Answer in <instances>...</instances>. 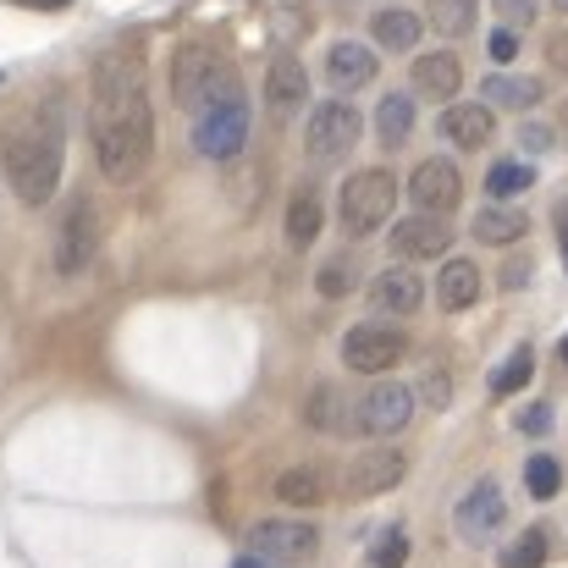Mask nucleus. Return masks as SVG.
<instances>
[{"mask_svg": "<svg viewBox=\"0 0 568 568\" xmlns=\"http://www.w3.org/2000/svg\"><path fill=\"white\" fill-rule=\"evenodd\" d=\"M89 139L105 183L128 189L144 178L155 155V111H150V78H144V44L122 39L94 61V100H89Z\"/></svg>", "mask_w": 568, "mask_h": 568, "instance_id": "obj_1", "label": "nucleus"}, {"mask_svg": "<svg viewBox=\"0 0 568 568\" xmlns=\"http://www.w3.org/2000/svg\"><path fill=\"white\" fill-rule=\"evenodd\" d=\"M0 166H6V183L22 204H50L55 183H61V166H67V128H61V100H44L22 116V128L6 139L0 150Z\"/></svg>", "mask_w": 568, "mask_h": 568, "instance_id": "obj_2", "label": "nucleus"}, {"mask_svg": "<svg viewBox=\"0 0 568 568\" xmlns=\"http://www.w3.org/2000/svg\"><path fill=\"white\" fill-rule=\"evenodd\" d=\"M172 94H178V105L183 111H210V105H226V100H237L243 94V83H237V67L215 50V44H204V39H183L178 50H172Z\"/></svg>", "mask_w": 568, "mask_h": 568, "instance_id": "obj_3", "label": "nucleus"}, {"mask_svg": "<svg viewBox=\"0 0 568 568\" xmlns=\"http://www.w3.org/2000/svg\"><path fill=\"white\" fill-rule=\"evenodd\" d=\"M397 210V178L386 166H365L343 183V232L348 237H371L386 226V215Z\"/></svg>", "mask_w": 568, "mask_h": 568, "instance_id": "obj_4", "label": "nucleus"}, {"mask_svg": "<svg viewBox=\"0 0 568 568\" xmlns=\"http://www.w3.org/2000/svg\"><path fill=\"white\" fill-rule=\"evenodd\" d=\"M243 144H248V100H243V94L193 116V150H199V155L232 161V155H243Z\"/></svg>", "mask_w": 568, "mask_h": 568, "instance_id": "obj_5", "label": "nucleus"}, {"mask_svg": "<svg viewBox=\"0 0 568 568\" xmlns=\"http://www.w3.org/2000/svg\"><path fill=\"white\" fill-rule=\"evenodd\" d=\"M359 111L348 105V100H326V105H315L310 111V128H304V150H310V161H343L354 144H359Z\"/></svg>", "mask_w": 568, "mask_h": 568, "instance_id": "obj_6", "label": "nucleus"}, {"mask_svg": "<svg viewBox=\"0 0 568 568\" xmlns=\"http://www.w3.org/2000/svg\"><path fill=\"white\" fill-rule=\"evenodd\" d=\"M403 354H408V337H403L397 326H376V321H365V326H354V332L343 337V365H348V371H359V376H381V371H392Z\"/></svg>", "mask_w": 568, "mask_h": 568, "instance_id": "obj_7", "label": "nucleus"}, {"mask_svg": "<svg viewBox=\"0 0 568 568\" xmlns=\"http://www.w3.org/2000/svg\"><path fill=\"white\" fill-rule=\"evenodd\" d=\"M248 552H260L271 564H310L321 552V530L304 519H265L248 530Z\"/></svg>", "mask_w": 568, "mask_h": 568, "instance_id": "obj_8", "label": "nucleus"}, {"mask_svg": "<svg viewBox=\"0 0 568 568\" xmlns=\"http://www.w3.org/2000/svg\"><path fill=\"white\" fill-rule=\"evenodd\" d=\"M408 419H414V386H403V381L371 386V392L359 397V408H354V425H359L365 436H397Z\"/></svg>", "mask_w": 568, "mask_h": 568, "instance_id": "obj_9", "label": "nucleus"}, {"mask_svg": "<svg viewBox=\"0 0 568 568\" xmlns=\"http://www.w3.org/2000/svg\"><path fill=\"white\" fill-rule=\"evenodd\" d=\"M503 519H508V503H503V486H497V480H475V486L464 491L458 514H453L458 541H469V547H486V541L503 530Z\"/></svg>", "mask_w": 568, "mask_h": 568, "instance_id": "obj_10", "label": "nucleus"}, {"mask_svg": "<svg viewBox=\"0 0 568 568\" xmlns=\"http://www.w3.org/2000/svg\"><path fill=\"white\" fill-rule=\"evenodd\" d=\"M408 199H414L419 210H430V215L458 210V199H464V178H458V166H453L447 155L419 161V166H414V178H408Z\"/></svg>", "mask_w": 568, "mask_h": 568, "instance_id": "obj_11", "label": "nucleus"}, {"mask_svg": "<svg viewBox=\"0 0 568 568\" xmlns=\"http://www.w3.org/2000/svg\"><path fill=\"white\" fill-rule=\"evenodd\" d=\"M403 475H408V458H403L397 447H371V453H359V458L348 464V497H354V503L381 497V491H392Z\"/></svg>", "mask_w": 568, "mask_h": 568, "instance_id": "obj_12", "label": "nucleus"}, {"mask_svg": "<svg viewBox=\"0 0 568 568\" xmlns=\"http://www.w3.org/2000/svg\"><path fill=\"white\" fill-rule=\"evenodd\" d=\"M89 260H94V215H89V199L78 193L72 210L61 215V232H55V271L72 276V271H83Z\"/></svg>", "mask_w": 568, "mask_h": 568, "instance_id": "obj_13", "label": "nucleus"}, {"mask_svg": "<svg viewBox=\"0 0 568 568\" xmlns=\"http://www.w3.org/2000/svg\"><path fill=\"white\" fill-rule=\"evenodd\" d=\"M447 248H453V226H447L442 215H430V210L392 226V254H397V260H436V254H447Z\"/></svg>", "mask_w": 568, "mask_h": 568, "instance_id": "obj_14", "label": "nucleus"}, {"mask_svg": "<svg viewBox=\"0 0 568 568\" xmlns=\"http://www.w3.org/2000/svg\"><path fill=\"white\" fill-rule=\"evenodd\" d=\"M381 61L371 44H359V39H337L332 50H326V83L332 89H343V94H354V89H365V83H376Z\"/></svg>", "mask_w": 568, "mask_h": 568, "instance_id": "obj_15", "label": "nucleus"}, {"mask_svg": "<svg viewBox=\"0 0 568 568\" xmlns=\"http://www.w3.org/2000/svg\"><path fill=\"white\" fill-rule=\"evenodd\" d=\"M304 94H310V72H304V61H298L293 50H276L271 67H265V100H271V111L287 116V111L304 105Z\"/></svg>", "mask_w": 568, "mask_h": 568, "instance_id": "obj_16", "label": "nucleus"}, {"mask_svg": "<svg viewBox=\"0 0 568 568\" xmlns=\"http://www.w3.org/2000/svg\"><path fill=\"white\" fill-rule=\"evenodd\" d=\"M371 304L386 310V315H414L425 304V282L414 276V265H392L371 282Z\"/></svg>", "mask_w": 568, "mask_h": 568, "instance_id": "obj_17", "label": "nucleus"}, {"mask_svg": "<svg viewBox=\"0 0 568 568\" xmlns=\"http://www.w3.org/2000/svg\"><path fill=\"white\" fill-rule=\"evenodd\" d=\"M414 89H419L425 100L453 105V94L464 89V67H458V55H453V50H430V55H419V61H414Z\"/></svg>", "mask_w": 568, "mask_h": 568, "instance_id": "obj_18", "label": "nucleus"}, {"mask_svg": "<svg viewBox=\"0 0 568 568\" xmlns=\"http://www.w3.org/2000/svg\"><path fill=\"white\" fill-rule=\"evenodd\" d=\"M491 128H497L491 105H447V111H442V139H447L453 150H480V144L491 139Z\"/></svg>", "mask_w": 568, "mask_h": 568, "instance_id": "obj_19", "label": "nucleus"}, {"mask_svg": "<svg viewBox=\"0 0 568 568\" xmlns=\"http://www.w3.org/2000/svg\"><path fill=\"white\" fill-rule=\"evenodd\" d=\"M436 298H442V310H469L480 298V265L475 260H447L436 271Z\"/></svg>", "mask_w": 568, "mask_h": 568, "instance_id": "obj_20", "label": "nucleus"}, {"mask_svg": "<svg viewBox=\"0 0 568 568\" xmlns=\"http://www.w3.org/2000/svg\"><path fill=\"white\" fill-rule=\"evenodd\" d=\"M419 17L414 11H403V6H386V11H376V22H371V39H376L381 50H392V55H408L414 44H419Z\"/></svg>", "mask_w": 568, "mask_h": 568, "instance_id": "obj_21", "label": "nucleus"}, {"mask_svg": "<svg viewBox=\"0 0 568 568\" xmlns=\"http://www.w3.org/2000/svg\"><path fill=\"white\" fill-rule=\"evenodd\" d=\"M525 232H530V215H525V210H514V204H491V210H480V215H475V237H480V243H491V248L519 243Z\"/></svg>", "mask_w": 568, "mask_h": 568, "instance_id": "obj_22", "label": "nucleus"}, {"mask_svg": "<svg viewBox=\"0 0 568 568\" xmlns=\"http://www.w3.org/2000/svg\"><path fill=\"white\" fill-rule=\"evenodd\" d=\"M321 215H326L321 189H298L293 199H287V237H293L298 248H310V243H315V232H321Z\"/></svg>", "mask_w": 568, "mask_h": 568, "instance_id": "obj_23", "label": "nucleus"}, {"mask_svg": "<svg viewBox=\"0 0 568 568\" xmlns=\"http://www.w3.org/2000/svg\"><path fill=\"white\" fill-rule=\"evenodd\" d=\"M408 133H414V100L408 94H386L376 105V139L386 150H397V144H408Z\"/></svg>", "mask_w": 568, "mask_h": 568, "instance_id": "obj_24", "label": "nucleus"}, {"mask_svg": "<svg viewBox=\"0 0 568 568\" xmlns=\"http://www.w3.org/2000/svg\"><path fill=\"white\" fill-rule=\"evenodd\" d=\"M547 89L536 83V78H508V72H491L486 78V100L491 105H508V111H525V105H536Z\"/></svg>", "mask_w": 568, "mask_h": 568, "instance_id": "obj_25", "label": "nucleus"}, {"mask_svg": "<svg viewBox=\"0 0 568 568\" xmlns=\"http://www.w3.org/2000/svg\"><path fill=\"white\" fill-rule=\"evenodd\" d=\"M425 17L442 39H464L475 28V0H425Z\"/></svg>", "mask_w": 568, "mask_h": 568, "instance_id": "obj_26", "label": "nucleus"}, {"mask_svg": "<svg viewBox=\"0 0 568 568\" xmlns=\"http://www.w3.org/2000/svg\"><path fill=\"white\" fill-rule=\"evenodd\" d=\"M276 497L293 508H315L326 497V480H321V469H287V475H276Z\"/></svg>", "mask_w": 568, "mask_h": 568, "instance_id": "obj_27", "label": "nucleus"}, {"mask_svg": "<svg viewBox=\"0 0 568 568\" xmlns=\"http://www.w3.org/2000/svg\"><path fill=\"white\" fill-rule=\"evenodd\" d=\"M536 183V172L525 166V161H497L491 172H486V193L491 199H514V193H525Z\"/></svg>", "mask_w": 568, "mask_h": 568, "instance_id": "obj_28", "label": "nucleus"}, {"mask_svg": "<svg viewBox=\"0 0 568 568\" xmlns=\"http://www.w3.org/2000/svg\"><path fill=\"white\" fill-rule=\"evenodd\" d=\"M530 376H536V354H530V348H514V354H508V365H497V371H491V392H497V397L525 392V381Z\"/></svg>", "mask_w": 568, "mask_h": 568, "instance_id": "obj_29", "label": "nucleus"}, {"mask_svg": "<svg viewBox=\"0 0 568 568\" xmlns=\"http://www.w3.org/2000/svg\"><path fill=\"white\" fill-rule=\"evenodd\" d=\"M525 486H530V497H558V486H564V464L558 458H547V453H536L530 464H525Z\"/></svg>", "mask_w": 568, "mask_h": 568, "instance_id": "obj_30", "label": "nucleus"}, {"mask_svg": "<svg viewBox=\"0 0 568 568\" xmlns=\"http://www.w3.org/2000/svg\"><path fill=\"white\" fill-rule=\"evenodd\" d=\"M547 564V536L541 530H525L508 552H503V568H541Z\"/></svg>", "mask_w": 568, "mask_h": 568, "instance_id": "obj_31", "label": "nucleus"}, {"mask_svg": "<svg viewBox=\"0 0 568 568\" xmlns=\"http://www.w3.org/2000/svg\"><path fill=\"white\" fill-rule=\"evenodd\" d=\"M310 425H321V430H337L343 425V397H337V386H315V397H310Z\"/></svg>", "mask_w": 568, "mask_h": 568, "instance_id": "obj_32", "label": "nucleus"}, {"mask_svg": "<svg viewBox=\"0 0 568 568\" xmlns=\"http://www.w3.org/2000/svg\"><path fill=\"white\" fill-rule=\"evenodd\" d=\"M403 558H408V536L403 530H386L376 547V568H403Z\"/></svg>", "mask_w": 568, "mask_h": 568, "instance_id": "obj_33", "label": "nucleus"}, {"mask_svg": "<svg viewBox=\"0 0 568 568\" xmlns=\"http://www.w3.org/2000/svg\"><path fill=\"white\" fill-rule=\"evenodd\" d=\"M497 6V17L508 22V28H525V22H536V11H541V0H491Z\"/></svg>", "mask_w": 568, "mask_h": 568, "instance_id": "obj_34", "label": "nucleus"}, {"mask_svg": "<svg viewBox=\"0 0 568 568\" xmlns=\"http://www.w3.org/2000/svg\"><path fill=\"white\" fill-rule=\"evenodd\" d=\"M486 50H491V61H497V67H508V61L519 55V33H514V28L503 22V28H497V33L486 39Z\"/></svg>", "mask_w": 568, "mask_h": 568, "instance_id": "obj_35", "label": "nucleus"}, {"mask_svg": "<svg viewBox=\"0 0 568 568\" xmlns=\"http://www.w3.org/2000/svg\"><path fill=\"white\" fill-rule=\"evenodd\" d=\"M519 430H525V436H547V430H552V403H530V408L519 414Z\"/></svg>", "mask_w": 568, "mask_h": 568, "instance_id": "obj_36", "label": "nucleus"}, {"mask_svg": "<svg viewBox=\"0 0 568 568\" xmlns=\"http://www.w3.org/2000/svg\"><path fill=\"white\" fill-rule=\"evenodd\" d=\"M419 392H425V403H436V408H442V403H447V376H442V371H430V376L419 381Z\"/></svg>", "mask_w": 568, "mask_h": 568, "instance_id": "obj_37", "label": "nucleus"}, {"mask_svg": "<svg viewBox=\"0 0 568 568\" xmlns=\"http://www.w3.org/2000/svg\"><path fill=\"white\" fill-rule=\"evenodd\" d=\"M348 287V260H332V271L321 276V293H343Z\"/></svg>", "mask_w": 568, "mask_h": 568, "instance_id": "obj_38", "label": "nucleus"}, {"mask_svg": "<svg viewBox=\"0 0 568 568\" xmlns=\"http://www.w3.org/2000/svg\"><path fill=\"white\" fill-rule=\"evenodd\" d=\"M519 139H525V144H530V150H552V133H547V128H541V122H530V128H525V133H519Z\"/></svg>", "mask_w": 568, "mask_h": 568, "instance_id": "obj_39", "label": "nucleus"}, {"mask_svg": "<svg viewBox=\"0 0 568 568\" xmlns=\"http://www.w3.org/2000/svg\"><path fill=\"white\" fill-rule=\"evenodd\" d=\"M558 248H564V271H568V204H558Z\"/></svg>", "mask_w": 568, "mask_h": 568, "instance_id": "obj_40", "label": "nucleus"}, {"mask_svg": "<svg viewBox=\"0 0 568 568\" xmlns=\"http://www.w3.org/2000/svg\"><path fill=\"white\" fill-rule=\"evenodd\" d=\"M232 568H282V564H271V558H260V552H243Z\"/></svg>", "mask_w": 568, "mask_h": 568, "instance_id": "obj_41", "label": "nucleus"}, {"mask_svg": "<svg viewBox=\"0 0 568 568\" xmlns=\"http://www.w3.org/2000/svg\"><path fill=\"white\" fill-rule=\"evenodd\" d=\"M558 359H564V371H568V337H564V348H558Z\"/></svg>", "mask_w": 568, "mask_h": 568, "instance_id": "obj_42", "label": "nucleus"}, {"mask_svg": "<svg viewBox=\"0 0 568 568\" xmlns=\"http://www.w3.org/2000/svg\"><path fill=\"white\" fill-rule=\"evenodd\" d=\"M39 6H67V0H39Z\"/></svg>", "mask_w": 568, "mask_h": 568, "instance_id": "obj_43", "label": "nucleus"}, {"mask_svg": "<svg viewBox=\"0 0 568 568\" xmlns=\"http://www.w3.org/2000/svg\"><path fill=\"white\" fill-rule=\"evenodd\" d=\"M552 6H558V11H568V0H552Z\"/></svg>", "mask_w": 568, "mask_h": 568, "instance_id": "obj_44", "label": "nucleus"}]
</instances>
